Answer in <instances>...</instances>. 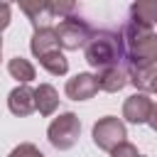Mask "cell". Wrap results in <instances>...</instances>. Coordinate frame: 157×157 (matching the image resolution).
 I'll list each match as a JSON object with an SVG mask.
<instances>
[{
	"label": "cell",
	"mask_w": 157,
	"mask_h": 157,
	"mask_svg": "<svg viewBox=\"0 0 157 157\" xmlns=\"http://www.w3.org/2000/svg\"><path fill=\"white\" fill-rule=\"evenodd\" d=\"M120 32L125 39V69L130 76L135 71H142L157 64V32L155 29L128 20Z\"/></svg>",
	"instance_id": "obj_1"
},
{
	"label": "cell",
	"mask_w": 157,
	"mask_h": 157,
	"mask_svg": "<svg viewBox=\"0 0 157 157\" xmlns=\"http://www.w3.org/2000/svg\"><path fill=\"white\" fill-rule=\"evenodd\" d=\"M83 59L96 71L125 64V39L120 29H93L91 42L83 47Z\"/></svg>",
	"instance_id": "obj_2"
},
{
	"label": "cell",
	"mask_w": 157,
	"mask_h": 157,
	"mask_svg": "<svg viewBox=\"0 0 157 157\" xmlns=\"http://www.w3.org/2000/svg\"><path fill=\"white\" fill-rule=\"evenodd\" d=\"M78 135H81V120L76 113L66 110V113H59L49 128H47V140L54 150H71L76 142H78Z\"/></svg>",
	"instance_id": "obj_3"
},
{
	"label": "cell",
	"mask_w": 157,
	"mask_h": 157,
	"mask_svg": "<svg viewBox=\"0 0 157 157\" xmlns=\"http://www.w3.org/2000/svg\"><path fill=\"white\" fill-rule=\"evenodd\" d=\"M22 12L29 17L34 29H44V27H54V20H64L69 15L76 12L74 2H25Z\"/></svg>",
	"instance_id": "obj_4"
},
{
	"label": "cell",
	"mask_w": 157,
	"mask_h": 157,
	"mask_svg": "<svg viewBox=\"0 0 157 157\" xmlns=\"http://www.w3.org/2000/svg\"><path fill=\"white\" fill-rule=\"evenodd\" d=\"M56 34H59V44H61V49H66V52H76V49H81V47H86V44L91 42L93 29H91V25H88L83 17H78V15H69V17L59 20V25H56Z\"/></svg>",
	"instance_id": "obj_5"
},
{
	"label": "cell",
	"mask_w": 157,
	"mask_h": 157,
	"mask_svg": "<svg viewBox=\"0 0 157 157\" xmlns=\"http://www.w3.org/2000/svg\"><path fill=\"white\" fill-rule=\"evenodd\" d=\"M93 145L103 152H113L120 142H125L128 137V130H125V123L115 115H105V118H98L93 123Z\"/></svg>",
	"instance_id": "obj_6"
},
{
	"label": "cell",
	"mask_w": 157,
	"mask_h": 157,
	"mask_svg": "<svg viewBox=\"0 0 157 157\" xmlns=\"http://www.w3.org/2000/svg\"><path fill=\"white\" fill-rule=\"evenodd\" d=\"M152 105H155V103H152V98H150L147 93L135 91V93L128 96L125 103H123V118H125L128 123H132V125H142V123L150 120Z\"/></svg>",
	"instance_id": "obj_7"
},
{
	"label": "cell",
	"mask_w": 157,
	"mask_h": 157,
	"mask_svg": "<svg viewBox=\"0 0 157 157\" xmlns=\"http://www.w3.org/2000/svg\"><path fill=\"white\" fill-rule=\"evenodd\" d=\"M64 93L71 98V101H88L98 93V81H96V74H88V71H81L76 76H71L64 86Z\"/></svg>",
	"instance_id": "obj_8"
},
{
	"label": "cell",
	"mask_w": 157,
	"mask_h": 157,
	"mask_svg": "<svg viewBox=\"0 0 157 157\" xmlns=\"http://www.w3.org/2000/svg\"><path fill=\"white\" fill-rule=\"evenodd\" d=\"M7 108L12 115L17 118H27L37 110V103H34V88H29V83H20L10 91L7 96Z\"/></svg>",
	"instance_id": "obj_9"
},
{
	"label": "cell",
	"mask_w": 157,
	"mask_h": 157,
	"mask_svg": "<svg viewBox=\"0 0 157 157\" xmlns=\"http://www.w3.org/2000/svg\"><path fill=\"white\" fill-rule=\"evenodd\" d=\"M96 81H98V91L118 93V91H123V88L130 83V74H128L125 64H120V66H108V69L96 71Z\"/></svg>",
	"instance_id": "obj_10"
},
{
	"label": "cell",
	"mask_w": 157,
	"mask_h": 157,
	"mask_svg": "<svg viewBox=\"0 0 157 157\" xmlns=\"http://www.w3.org/2000/svg\"><path fill=\"white\" fill-rule=\"evenodd\" d=\"M29 49H32V54H34L37 59H39V56H44V54H52V52H61L56 27L34 29V34H32V39H29Z\"/></svg>",
	"instance_id": "obj_11"
},
{
	"label": "cell",
	"mask_w": 157,
	"mask_h": 157,
	"mask_svg": "<svg viewBox=\"0 0 157 157\" xmlns=\"http://www.w3.org/2000/svg\"><path fill=\"white\" fill-rule=\"evenodd\" d=\"M130 22L152 29L157 25V0H135L130 5Z\"/></svg>",
	"instance_id": "obj_12"
},
{
	"label": "cell",
	"mask_w": 157,
	"mask_h": 157,
	"mask_svg": "<svg viewBox=\"0 0 157 157\" xmlns=\"http://www.w3.org/2000/svg\"><path fill=\"white\" fill-rule=\"evenodd\" d=\"M34 103H37V110L39 115H52L56 108H59V93L52 83H39L34 88Z\"/></svg>",
	"instance_id": "obj_13"
},
{
	"label": "cell",
	"mask_w": 157,
	"mask_h": 157,
	"mask_svg": "<svg viewBox=\"0 0 157 157\" xmlns=\"http://www.w3.org/2000/svg\"><path fill=\"white\" fill-rule=\"evenodd\" d=\"M130 83L140 91V93H157V64L142 69V71H135L130 76Z\"/></svg>",
	"instance_id": "obj_14"
},
{
	"label": "cell",
	"mask_w": 157,
	"mask_h": 157,
	"mask_svg": "<svg viewBox=\"0 0 157 157\" xmlns=\"http://www.w3.org/2000/svg\"><path fill=\"white\" fill-rule=\"evenodd\" d=\"M7 71H10V76L17 78L20 83H29V81H34V76H37L34 66H32L27 59H22V56H12V59L7 61Z\"/></svg>",
	"instance_id": "obj_15"
},
{
	"label": "cell",
	"mask_w": 157,
	"mask_h": 157,
	"mask_svg": "<svg viewBox=\"0 0 157 157\" xmlns=\"http://www.w3.org/2000/svg\"><path fill=\"white\" fill-rule=\"evenodd\" d=\"M39 64H42L52 76H64V74L69 71V59L64 56V52L44 54V56H39Z\"/></svg>",
	"instance_id": "obj_16"
},
{
	"label": "cell",
	"mask_w": 157,
	"mask_h": 157,
	"mask_svg": "<svg viewBox=\"0 0 157 157\" xmlns=\"http://www.w3.org/2000/svg\"><path fill=\"white\" fill-rule=\"evenodd\" d=\"M7 157H44V155H42V150H39L37 145H32V142H20Z\"/></svg>",
	"instance_id": "obj_17"
},
{
	"label": "cell",
	"mask_w": 157,
	"mask_h": 157,
	"mask_svg": "<svg viewBox=\"0 0 157 157\" xmlns=\"http://www.w3.org/2000/svg\"><path fill=\"white\" fill-rule=\"evenodd\" d=\"M110 157H142V155L137 152V147H135L132 142H128V140H125V142H120V145L110 152Z\"/></svg>",
	"instance_id": "obj_18"
},
{
	"label": "cell",
	"mask_w": 157,
	"mask_h": 157,
	"mask_svg": "<svg viewBox=\"0 0 157 157\" xmlns=\"http://www.w3.org/2000/svg\"><path fill=\"white\" fill-rule=\"evenodd\" d=\"M10 17H12V7H10L7 2H0V32H2V29H7Z\"/></svg>",
	"instance_id": "obj_19"
},
{
	"label": "cell",
	"mask_w": 157,
	"mask_h": 157,
	"mask_svg": "<svg viewBox=\"0 0 157 157\" xmlns=\"http://www.w3.org/2000/svg\"><path fill=\"white\" fill-rule=\"evenodd\" d=\"M147 125H150V128H152V130L157 132V103L152 105V115H150V120H147Z\"/></svg>",
	"instance_id": "obj_20"
},
{
	"label": "cell",
	"mask_w": 157,
	"mask_h": 157,
	"mask_svg": "<svg viewBox=\"0 0 157 157\" xmlns=\"http://www.w3.org/2000/svg\"><path fill=\"white\" fill-rule=\"evenodd\" d=\"M0 54H2V39H0Z\"/></svg>",
	"instance_id": "obj_21"
}]
</instances>
